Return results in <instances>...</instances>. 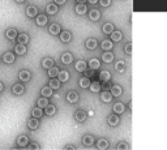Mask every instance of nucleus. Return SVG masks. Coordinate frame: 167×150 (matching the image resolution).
I'll return each instance as SVG.
<instances>
[{"label": "nucleus", "mask_w": 167, "mask_h": 150, "mask_svg": "<svg viewBox=\"0 0 167 150\" xmlns=\"http://www.w3.org/2000/svg\"><path fill=\"white\" fill-rule=\"evenodd\" d=\"M88 117V114L85 112L84 110H77L76 112H74V119H76V122L78 123H84L85 120H86Z\"/></svg>", "instance_id": "nucleus-1"}, {"label": "nucleus", "mask_w": 167, "mask_h": 150, "mask_svg": "<svg viewBox=\"0 0 167 150\" xmlns=\"http://www.w3.org/2000/svg\"><path fill=\"white\" fill-rule=\"evenodd\" d=\"M78 93L76 90H71V91H68L67 93V100L69 103H76L77 100H78Z\"/></svg>", "instance_id": "nucleus-2"}, {"label": "nucleus", "mask_w": 167, "mask_h": 150, "mask_svg": "<svg viewBox=\"0 0 167 150\" xmlns=\"http://www.w3.org/2000/svg\"><path fill=\"white\" fill-rule=\"evenodd\" d=\"M5 37L9 39V41H13V39H16L18 37V33L16 30L15 28H9L5 30Z\"/></svg>", "instance_id": "nucleus-3"}, {"label": "nucleus", "mask_w": 167, "mask_h": 150, "mask_svg": "<svg viewBox=\"0 0 167 150\" xmlns=\"http://www.w3.org/2000/svg\"><path fill=\"white\" fill-rule=\"evenodd\" d=\"M107 123H109L110 127H116L117 124L120 123V119H119V116H117V114L114 112L112 115H110L109 119H107Z\"/></svg>", "instance_id": "nucleus-4"}, {"label": "nucleus", "mask_w": 167, "mask_h": 150, "mask_svg": "<svg viewBox=\"0 0 167 150\" xmlns=\"http://www.w3.org/2000/svg\"><path fill=\"white\" fill-rule=\"evenodd\" d=\"M26 16L30 17V18L37 17L38 16V8L35 5H29L28 8H26Z\"/></svg>", "instance_id": "nucleus-5"}, {"label": "nucleus", "mask_w": 167, "mask_h": 150, "mask_svg": "<svg viewBox=\"0 0 167 150\" xmlns=\"http://www.w3.org/2000/svg\"><path fill=\"white\" fill-rule=\"evenodd\" d=\"M18 78L22 81V82H28V81H30V78H31V73L29 71H20V73H18Z\"/></svg>", "instance_id": "nucleus-6"}, {"label": "nucleus", "mask_w": 167, "mask_h": 150, "mask_svg": "<svg viewBox=\"0 0 167 150\" xmlns=\"http://www.w3.org/2000/svg\"><path fill=\"white\" fill-rule=\"evenodd\" d=\"M15 54H12L11 51H8V52H5L4 55H3V61H4L5 64H12V63H15Z\"/></svg>", "instance_id": "nucleus-7"}, {"label": "nucleus", "mask_w": 167, "mask_h": 150, "mask_svg": "<svg viewBox=\"0 0 167 150\" xmlns=\"http://www.w3.org/2000/svg\"><path fill=\"white\" fill-rule=\"evenodd\" d=\"M59 38H60L61 42L68 43V42H71V39H72V34H71V31H68V30H63L60 34H59Z\"/></svg>", "instance_id": "nucleus-8"}, {"label": "nucleus", "mask_w": 167, "mask_h": 150, "mask_svg": "<svg viewBox=\"0 0 167 150\" xmlns=\"http://www.w3.org/2000/svg\"><path fill=\"white\" fill-rule=\"evenodd\" d=\"M28 143H29V137L26 135H20L17 137V145L20 148H25Z\"/></svg>", "instance_id": "nucleus-9"}, {"label": "nucleus", "mask_w": 167, "mask_h": 150, "mask_svg": "<svg viewBox=\"0 0 167 150\" xmlns=\"http://www.w3.org/2000/svg\"><path fill=\"white\" fill-rule=\"evenodd\" d=\"M24 91H25L24 85H21V84H15L13 85V87H12V93L13 94H16V95H22Z\"/></svg>", "instance_id": "nucleus-10"}, {"label": "nucleus", "mask_w": 167, "mask_h": 150, "mask_svg": "<svg viewBox=\"0 0 167 150\" xmlns=\"http://www.w3.org/2000/svg\"><path fill=\"white\" fill-rule=\"evenodd\" d=\"M74 12H76L78 16H84L85 13L88 12V7L85 5V3H82V4L78 3V4L76 5V8H74Z\"/></svg>", "instance_id": "nucleus-11"}, {"label": "nucleus", "mask_w": 167, "mask_h": 150, "mask_svg": "<svg viewBox=\"0 0 167 150\" xmlns=\"http://www.w3.org/2000/svg\"><path fill=\"white\" fill-rule=\"evenodd\" d=\"M112 94H111V91H102V93H101V100H102V102H104V103H110L111 100H112Z\"/></svg>", "instance_id": "nucleus-12"}, {"label": "nucleus", "mask_w": 167, "mask_h": 150, "mask_svg": "<svg viewBox=\"0 0 167 150\" xmlns=\"http://www.w3.org/2000/svg\"><path fill=\"white\" fill-rule=\"evenodd\" d=\"M85 46H86L88 50H96L98 47V41L96 38H89L86 41V43H85Z\"/></svg>", "instance_id": "nucleus-13"}, {"label": "nucleus", "mask_w": 167, "mask_h": 150, "mask_svg": "<svg viewBox=\"0 0 167 150\" xmlns=\"http://www.w3.org/2000/svg\"><path fill=\"white\" fill-rule=\"evenodd\" d=\"M46 11L50 16H55L58 13V4H55V3H50V4H47L46 7Z\"/></svg>", "instance_id": "nucleus-14"}, {"label": "nucleus", "mask_w": 167, "mask_h": 150, "mask_svg": "<svg viewBox=\"0 0 167 150\" xmlns=\"http://www.w3.org/2000/svg\"><path fill=\"white\" fill-rule=\"evenodd\" d=\"M47 16L46 15H38L37 17H35V24H37L38 26H44L47 25Z\"/></svg>", "instance_id": "nucleus-15"}, {"label": "nucleus", "mask_w": 167, "mask_h": 150, "mask_svg": "<svg viewBox=\"0 0 167 150\" xmlns=\"http://www.w3.org/2000/svg\"><path fill=\"white\" fill-rule=\"evenodd\" d=\"M15 52L17 55H20V56H22V55H25L26 52H28V48H26V44H21V43H18V44H16V47H15Z\"/></svg>", "instance_id": "nucleus-16"}, {"label": "nucleus", "mask_w": 167, "mask_h": 150, "mask_svg": "<svg viewBox=\"0 0 167 150\" xmlns=\"http://www.w3.org/2000/svg\"><path fill=\"white\" fill-rule=\"evenodd\" d=\"M101 47H102L103 51H111L114 47V43L111 39H104V41L101 43Z\"/></svg>", "instance_id": "nucleus-17"}, {"label": "nucleus", "mask_w": 167, "mask_h": 150, "mask_svg": "<svg viewBox=\"0 0 167 150\" xmlns=\"http://www.w3.org/2000/svg\"><path fill=\"white\" fill-rule=\"evenodd\" d=\"M60 60L63 64H71L72 61H73V56H72V54H69V52H64V54L61 55Z\"/></svg>", "instance_id": "nucleus-18"}, {"label": "nucleus", "mask_w": 167, "mask_h": 150, "mask_svg": "<svg viewBox=\"0 0 167 150\" xmlns=\"http://www.w3.org/2000/svg\"><path fill=\"white\" fill-rule=\"evenodd\" d=\"M38 127H39V119H37V117H33V119L28 122V128L30 130H35Z\"/></svg>", "instance_id": "nucleus-19"}, {"label": "nucleus", "mask_w": 167, "mask_h": 150, "mask_svg": "<svg viewBox=\"0 0 167 150\" xmlns=\"http://www.w3.org/2000/svg\"><path fill=\"white\" fill-rule=\"evenodd\" d=\"M110 91H111V94H112L114 97H120L122 95V93H123V89H122L120 85H112Z\"/></svg>", "instance_id": "nucleus-20"}, {"label": "nucleus", "mask_w": 167, "mask_h": 150, "mask_svg": "<svg viewBox=\"0 0 167 150\" xmlns=\"http://www.w3.org/2000/svg\"><path fill=\"white\" fill-rule=\"evenodd\" d=\"M102 60L104 63H112L114 61V54L111 51H104L102 54Z\"/></svg>", "instance_id": "nucleus-21"}, {"label": "nucleus", "mask_w": 167, "mask_h": 150, "mask_svg": "<svg viewBox=\"0 0 167 150\" xmlns=\"http://www.w3.org/2000/svg\"><path fill=\"white\" fill-rule=\"evenodd\" d=\"M112 110H114V112H115V114L120 115V114H123L124 111H125V106H124L123 103L117 102V103H115V104L112 106Z\"/></svg>", "instance_id": "nucleus-22"}, {"label": "nucleus", "mask_w": 167, "mask_h": 150, "mask_svg": "<svg viewBox=\"0 0 167 150\" xmlns=\"http://www.w3.org/2000/svg\"><path fill=\"white\" fill-rule=\"evenodd\" d=\"M60 84H61V81L59 80V78H56V77L50 78V81H48V86H51L54 90H58L59 87H60Z\"/></svg>", "instance_id": "nucleus-23"}, {"label": "nucleus", "mask_w": 167, "mask_h": 150, "mask_svg": "<svg viewBox=\"0 0 167 150\" xmlns=\"http://www.w3.org/2000/svg\"><path fill=\"white\" fill-rule=\"evenodd\" d=\"M48 31H50V34H52V35H58L61 33V28L59 24H52L50 28H48Z\"/></svg>", "instance_id": "nucleus-24"}, {"label": "nucleus", "mask_w": 167, "mask_h": 150, "mask_svg": "<svg viewBox=\"0 0 167 150\" xmlns=\"http://www.w3.org/2000/svg\"><path fill=\"white\" fill-rule=\"evenodd\" d=\"M74 68H76L77 72H85L88 68V63H85L84 60H78L76 64H74Z\"/></svg>", "instance_id": "nucleus-25"}, {"label": "nucleus", "mask_w": 167, "mask_h": 150, "mask_svg": "<svg viewBox=\"0 0 167 150\" xmlns=\"http://www.w3.org/2000/svg\"><path fill=\"white\" fill-rule=\"evenodd\" d=\"M99 80L102 81V82H109L111 80V73L109 71H102L99 73Z\"/></svg>", "instance_id": "nucleus-26"}, {"label": "nucleus", "mask_w": 167, "mask_h": 150, "mask_svg": "<svg viewBox=\"0 0 167 150\" xmlns=\"http://www.w3.org/2000/svg\"><path fill=\"white\" fill-rule=\"evenodd\" d=\"M89 18L91 21H98V20L101 18V12L98 11V9H91L89 12Z\"/></svg>", "instance_id": "nucleus-27"}, {"label": "nucleus", "mask_w": 167, "mask_h": 150, "mask_svg": "<svg viewBox=\"0 0 167 150\" xmlns=\"http://www.w3.org/2000/svg\"><path fill=\"white\" fill-rule=\"evenodd\" d=\"M54 60H52L51 58H44L43 61H42V67L44 68V69H50L51 67H54Z\"/></svg>", "instance_id": "nucleus-28"}, {"label": "nucleus", "mask_w": 167, "mask_h": 150, "mask_svg": "<svg viewBox=\"0 0 167 150\" xmlns=\"http://www.w3.org/2000/svg\"><path fill=\"white\" fill-rule=\"evenodd\" d=\"M58 78L61 81V82H67V81L69 80V72L68 71H60L59 72Z\"/></svg>", "instance_id": "nucleus-29"}, {"label": "nucleus", "mask_w": 167, "mask_h": 150, "mask_svg": "<svg viewBox=\"0 0 167 150\" xmlns=\"http://www.w3.org/2000/svg\"><path fill=\"white\" fill-rule=\"evenodd\" d=\"M123 39V33L119 31V30H115L111 34V41L112 42H120Z\"/></svg>", "instance_id": "nucleus-30"}, {"label": "nucleus", "mask_w": 167, "mask_h": 150, "mask_svg": "<svg viewBox=\"0 0 167 150\" xmlns=\"http://www.w3.org/2000/svg\"><path fill=\"white\" fill-rule=\"evenodd\" d=\"M97 148L101 149V150H104L109 148V141H107L106 138H99L97 141Z\"/></svg>", "instance_id": "nucleus-31"}, {"label": "nucleus", "mask_w": 167, "mask_h": 150, "mask_svg": "<svg viewBox=\"0 0 167 150\" xmlns=\"http://www.w3.org/2000/svg\"><path fill=\"white\" fill-rule=\"evenodd\" d=\"M44 114L47 116H54L55 114H56V107H55L54 104H48V106L44 108Z\"/></svg>", "instance_id": "nucleus-32"}, {"label": "nucleus", "mask_w": 167, "mask_h": 150, "mask_svg": "<svg viewBox=\"0 0 167 150\" xmlns=\"http://www.w3.org/2000/svg\"><path fill=\"white\" fill-rule=\"evenodd\" d=\"M102 30H103V33L104 34H112L114 31V25L112 24H110V22H106L103 26H102Z\"/></svg>", "instance_id": "nucleus-33"}, {"label": "nucleus", "mask_w": 167, "mask_h": 150, "mask_svg": "<svg viewBox=\"0 0 167 150\" xmlns=\"http://www.w3.org/2000/svg\"><path fill=\"white\" fill-rule=\"evenodd\" d=\"M82 143L85 146H91L94 143V136H91V135H86V136H84V138H82Z\"/></svg>", "instance_id": "nucleus-34"}, {"label": "nucleus", "mask_w": 167, "mask_h": 150, "mask_svg": "<svg viewBox=\"0 0 167 150\" xmlns=\"http://www.w3.org/2000/svg\"><path fill=\"white\" fill-rule=\"evenodd\" d=\"M50 104V102H48L47 97H43V98H39V99L37 100V106L41 107V108H46V107Z\"/></svg>", "instance_id": "nucleus-35"}, {"label": "nucleus", "mask_w": 167, "mask_h": 150, "mask_svg": "<svg viewBox=\"0 0 167 150\" xmlns=\"http://www.w3.org/2000/svg\"><path fill=\"white\" fill-rule=\"evenodd\" d=\"M17 42L18 43H21V44H26L29 42V35L26 34V33H21V34H18Z\"/></svg>", "instance_id": "nucleus-36"}, {"label": "nucleus", "mask_w": 167, "mask_h": 150, "mask_svg": "<svg viewBox=\"0 0 167 150\" xmlns=\"http://www.w3.org/2000/svg\"><path fill=\"white\" fill-rule=\"evenodd\" d=\"M80 86L82 87V89H88V87L90 86V84H91V81L89 80V77H82V78H80Z\"/></svg>", "instance_id": "nucleus-37"}, {"label": "nucleus", "mask_w": 167, "mask_h": 150, "mask_svg": "<svg viewBox=\"0 0 167 150\" xmlns=\"http://www.w3.org/2000/svg\"><path fill=\"white\" fill-rule=\"evenodd\" d=\"M115 71L119 72V73H123L124 71H125V63H124L123 60H119L115 63Z\"/></svg>", "instance_id": "nucleus-38"}, {"label": "nucleus", "mask_w": 167, "mask_h": 150, "mask_svg": "<svg viewBox=\"0 0 167 150\" xmlns=\"http://www.w3.org/2000/svg\"><path fill=\"white\" fill-rule=\"evenodd\" d=\"M59 68L58 67H51L50 69H47V74L50 76V78H54V77H58L59 76Z\"/></svg>", "instance_id": "nucleus-39"}, {"label": "nucleus", "mask_w": 167, "mask_h": 150, "mask_svg": "<svg viewBox=\"0 0 167 150\" xmlns=\"http://www.w3.org/2000/svg\"><path fill=\"white\" fill-rule=\"evenodd\" d=\"M89 67L91 68V69H99V67H101V63H99V60H98V59H90L89 60Z\"/></svg>", "instance_id": "nucleus-40"}, {"label": "nucleus", "mask_w": 167, "mask_h": 150, "mask_svg": "<svg viewBox=\"0 0 167 150\" xmlns=\"http://www.w3.org/2000/svg\"><path fill=\"white\" fill-rule=\"evenodd\" d=\"M101 87H102V85L99 82H97V81H94V82L90 84L89 89H90V91H93V93H98V91H101Z\"/></svg>", "instance_id": "nucleus-41"}, {"label": "nucleus", "mask_w": 167, "mask_h": 150, "mask_svg": "<svg viewBox=\"0 0 167 150\" xmlns=\"http://www.w3.org/2000/svg\"><path fill=\"white\" fill-rule=\"evenodd\" d=\"M52 90H54V89H52L51 86H44V87H42L41 94H42L43 97H47V98H48V97L52 95Z\"/></svg>", "instance_id": "nucleus-42"}, {"label": "nucleus", "mask_w": 167, "mask_h": 150, "mask_svg": "<svg viewBox=\"0 0 167 150\" xmlns=\"http://www.w3.org/2000/svg\"><path fill=\"white\" fill-rule=\"evenodd\" d=\"M42 115H43V111H42L41 107H35V108L31 110V116L39 119V117H42Z\"/></svg>", "instance_id": "nucleus-43"}, {"label": "nucleus", "mask_w": 167, "mask_h": 150, "mask_svg": "<svg viewBox=\"0 0 167 150\" xmlns=\"http://www.w3.org/2000/svg\"><path fill=\"white\" fill-rule=\"evenodd\" d=\"M111 1L112 0H99V4L103 7V8H107V7L111 5Z\"/></svg>", "instance_id": "nucleus-44"}, {"label": "nucleus", "mask_w": 167, "mask_h": 150, "mask_svg": "<svg viewBox=\"0 0 167 150\" xmlns=\"http://www.w3.org/2000/svg\"><path fill=\"white\" fill-rule=\"evenodd\" d=\"M116 149H119V150L128 149V143H125V142H120V143H117V148H116Z\"/></svg>", "instance_id": "nucleus-45"}, {"label": "nucleus", "mask_w": 167, "mask_h": 150, "mask_svg": "<svg viewBox=\"0 0 167 150\" xmlns=\"http://www.w3.org/2000/svg\"><path fill=\"white\" fill-rule=\"evenodd\" d=\"M124 50H125V54L131 55V54H132V44H131V43H127V44H125V48H124Z\"/></svg>", "instance_id": "nucleus-46"}, {"label": "nucleus", "mask_w": 167, "mask_h": 150, "mask_svg": "<svg viewBox=\"0 0 167 150\" xmlns=\"http://www.w3.org/2000/svg\"><path fill=\"white\" fill-rule=\"evenodd\" d=\"M29 149L39 150V149H41V146H39V143H37V142H31V143H30V148H29Z\"/></svg>", "instance_id": "nucleus-47"}, {"label": "nucleus", "mask_w": 167, "mask_h": 150, "mask_svg": "<svg viewBox=\"0 0 167 150\" xmlns=\"http://www.w3.org/2000/svg\"><path fill=\"white\" fill-rule=\"evenodd\" d=\"M94 71H96V69H91V68H90L89 71H85V73H86V77H91V76H93V74H94Z\"/></svg>", "instance_id": "nucleus-48"}, {"label": "nucleus", "mask_w": 167, "mask_h": 150, "mask_svg": "<svg viewBox=\"0 0 167 150\" xmlns=\"http://www.w3.org/2000/svg\"><path fill=\"white\" fill-rule=\"evenodd\" d=\"M55 1V4H58V5H64L65 3H67V0H54Z\"/></svg>", "instance_id": "nucleus-49"}, {"label": "nucleus", "mask_w": 167, "mask_h": 150, "mask_svg": "<svg viewBox=\"0 0 167 150\" xmlns=\"http://www.w3.org/2000/svg\"><path fill=\"white\" fill-rule=\"evenodd\" d=\"M64 149L65 150H72V149H76V148H74V145H67Z\"/></svg>", "instance_id": "nucleus-50"}, {"label": "nucleus", "mask_w": 167, "mask_h": 150, "mask_svg": "<svg viewBox=\"0 0 167 150\" xmlns=\"http://www.w3.org/2000/svg\"><path fill=\"white\" fill-rule=\"evenodd\" d=\"M88 1H89L90 4H97V3H99V0H88Z\"/></svg>", "instance_id": "nucleus-51"}, {"label": "nucleus", "mask_w": 167, "mask_h": 150, "mask_svg": "<svg viewBox=\"0 0 167 150\" xmlns=\"http://www.w3.org/2000/svg\"><path fill=\"white\" fill-rule=\"evenodd\" d=\"M3 90H4V85H3V82L0 81V93H1Z\"/></svg>", "instance_id": "nucleus-52"}, {"label": "nucleus", "mask_w": 167, "mask_h": 150, "mask_svg": "<svg viewBox=\"0 0 167 150\" xmlns=\"http://www.w3.org/2000/svg\"><path fill=\"white\" fill-rule=\"evenodd\" d=\"M15 1H17V3H21V4H22V3H25V0H15Z\"/></svg>", "instance_id": "nucleus-53"}, {"label": "nucleus", "mask_w": 167, "mask_h": 150, "mask_svg": "<svg viewBox=\"0 0 167 150\" xmlns=\"http://www.w3.org/2000/svg\"><path fill=\"white\" fill-rule=\"evenodd\" d=\"M76 1H78V3H81V4H82V3H85L86 0H76Z\"/></svg>", "instance_id": "nucleus-54"}]
</instances>
